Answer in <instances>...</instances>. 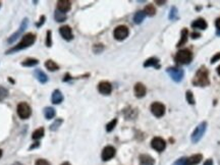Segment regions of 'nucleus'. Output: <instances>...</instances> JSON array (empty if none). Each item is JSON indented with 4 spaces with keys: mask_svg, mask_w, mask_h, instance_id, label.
Returning <instances> with one entry per match:
<instances>
[{
    "mask_svg": "<svg viewBox=\"0 0 220 165\" xmlns=\"http://www.w3.org/2000/svg\"><path fill=\"white\" fill-rule=\"evenodd\" d=\"M35 41H36V35L35 34L28 33L23 37L21 41L18 43L17 45H15L14 47L8 49V50L5 52V54H11V53H14V52H17V51H20V50H24V49L29 48L34 44V43H35Z\"/></svg>",
    "mask_w": 220,
    "mask_h": 165,
    "instance_id": "nucleus-1",
    "label": "nucleus"
},
{
    "mask_svg": "<svg viewBox=\"0 0 220 165\" xmlns=\"http://www.w3.org/2000/svg\"><path fill=\"white\" fill-rule=\"evenodd\" d=\"M209 76H208V70L206 67H201L195 75V78L193 79V84L195 86H200V87H205L209 85Z\"/></svg>",
    "mask_w": 220,
    "mask_h": 165,
    "instance_id": "nucleus-2",
    "label": "nucleus"
},
{
    "mask_svg": "<svg viewBox=\"0 0 220 165\" xmlns=\"http://www.w3.org/2000/svg\"><path fill=\"white\" fill-rule=\"evenodd\" d=\"M174 59L178 64H188L193 59V54L189 49H182L176 53Z\"/></svg>",
    "mask_w": 220,
    "mask_h": 165,
    "instance_id": "nucleus-3",
    "label": "nucleus"
},
{
    "mask_svg": "<svg viewBox=\"0 0 220 165\" xmlns=\"http://www.w3.org/2000/svg\"><path fill=\"white\" fill-rule=\"evenodd\" d=\"M207 130V122L203 121L195 128L194 133L192 134V142L193 143H198L202 138H203L205 131Z\"/></svg>",
    "mask_w": 220,
    "mask_h": 165,
    "instance_id": "nucleus-4",
    "label": "nucleus"
},
{
    "mask_svg": "<svg viewBox=\"0 0 220 165\" xmlns=\"http://www.w3.org/2000/svg\"><path fill=\"white\" fill-rule=\"evenodd\" d=\"M17 115L20 116L21 119H28L32 114V109H31L30 105L26 102H20L17 105L16 108Z\"/></svg>",
    "mask_w": 220,
    "mask_h": 165,
    "instance_id": "nucleus-5",
    "label": "nucleus"
},
{
    "mask_svg": "<svg viewBox=\"0 0 220 165\" xmlns=\"http://www.w3.org/2000/svg\"><path fill=\"white\" fill-rule=\"evenodd\" d=\"M166 72L168 75H169L170 78L176 82H182V79H183V75H185L183 70L182 68H176V67H168Z\"/></svg>",
    "mask_w": 220,
    "mask_h": 165,
    "instance_id": "nucleus-6",
    "label": "nucleus"
},
{
    "mask_svg": "<svg viewBox=\"0 0 220 165\" xmlns=\"http://www.w3.org/2000/svg\"><path fill=\"white\" fill-rule=\"evenodd\" d=\"M128 34H130V31H128L127 27L118 26L115 28L114 32H113V36H114V38L116 40H118V41H122V40L127 38Z\"/></svg>",
    "mask_w": 220,
    "mask_h": 165,
    "instance_id": "nucleus-7",
    "label": "nucleus"
},
{
    "mask_svg": "<svg viewBox=\"0 0 220 165\" xmlns=\"http://www.w3.org/2000/svg\"><path fill=\"white\" fill-rule=\"evenodd\" d=\"M28 23H29V20L26 17V18H24L23 21H21V24H20V28H18V30L15 32L14 34H12V35L9 37V38L7 39V43H9V44H11V43H13L15 40H16L18 37H20L21 34H23V32L24 30L27 29V27H28Z\"/></svg>",
    "mask_w": 220,
    "mask_h": 165,
    "instance_id": "nucleus-8",
    "label": "nucleus"
},
{
    "mask_svg": "<svg viewBox=\"0 0 220 165\" xmlns=\"http://www.w3.org/2000/svg\"><path fill=\"white\" fill-rule=\"evenodd\" d=\"M151 112L156 117H161L165 113V106L160 102H154L151 105Z\"/></svg>",
    "mask_w": 220,
    "mask_h": 165,
    "instance_id": "nucleus-9",
    "label": "nucleus"
},
{
    "mask_svg": "<svg viewBox=\"0 0 220 165\" xmlns=\"http://www.w3.org/2000/svg\"><path fill=\"white\" fill-rule=\"evenodd\" d=\"M115 148L112 146H107L103 149L102 154H101V158L103 161H108L110 159H112L115 156Z\"/></svg>",
    "mask_w": 220,
    "mask_h": 165,
    "instance_id": "nucleus-10",
    "label": "nucleus"
},
{
    "mask_svg": "<svg viewBox=\"0 0 220 165\" xmlns=\"http://www.w3.org/2000/svg\"><path fill=\"white\" fill-rule=\"evenodd\" d=\"M151 146H152L153 149L156 150V151L162 152L165 149V147H166V143H165V141L162 139V138L156 137V138H154V139L152 140Z\"/></svg>",
    "mask_w": 220,
    "mask_h": 165,
    "instance_id": "nucleus-11",
    "label": "nucleus"
},
{
    "mask_svg": "<svg viewBox=\"0 0 220 165\" xmlns=\"http://www.w3.org/2000/svg\"><path fill=\"white\" fill-rule=\"evenodd\" d=\"M59 33L61 37L66 40V41H70V40H72L73 38V35H72V28L69 26H62L59 28Z\"/></svg>",
    "mask_w": 220,
    "mask_h": 165,
    "instance_id": "nucleus-12",
    "label": "nucleus"
},
{
    "mask_svg": "<svg viewBox=\"0 0 220 165\" xmlns=\"http://www.w3.org/2000/svg\"><path fill=\"white\" fill-rule=\"evenodd\" d=\"M98 91L102 95H109L112 91V86L109 82H101L98 85Z\"/></svg>",
    "mask_w": 220,
    "mask_h": 165,
    "instance_id": "nucleus-13",
    "label": "nucleus"
},
{
    "mask_svg": "<svg viewBox=\"0 0 220 165\" xmlns=\"http://www.w3.org/2000/svg\"><path fill=\"white\" fill-rule=\"evenodd\" d=\"M70 8H72V2L68 0H59L57 2V10L63 12V13L69 11Z\"/></svg>",
    "mask_w": 220,
    "mask_h": 165,
    "instance_id": "nucleus-14",
    "label": "nucleus"
},
{
    "mask_svg": "<svg viewBox=\"0 0 220 165\" xmlns=\"http://www.w3.org/2000/svg\"><path fill=\"white\" fill-rule=\"evenodd\" d=\"M34 76H35L37 81H38L39 82H41V84H46V82H48L47 75H46L43 70L39 69V68L35 69V72H34Z\"/></svg>",
    "mask_w": 220,
    "mask_h": 165,
    "instance_id": "nucleus-15",
    "label": "nucleus"
},
{
    "mask_svg": "<svg viewBox=\"0 0 220 165\" xmlns=\"http://www.w3.org/2000/svg\"><path fill=\"white\" fill-rule=\"evenodd\" d=\"M134 95H136V97L138 98H143L146 95V92H147L146 87L142 82H137V84L134 85Z\"/></svg>",
    "mask_w": 220,
    "mask_h": 165,
    "instance_id": "nucleus-16",
    "label": "nucleus"
},
{
    "mask_svg": "<svg viewBox=\"0 0 220 165\" xmlns=\"http://www.w3.org/2000/svg\"><path fill=\"white\" fill-rule=\"evenodd\" d=\"M51 101H52V103L55 104V105H58V104H60L63 101V95H62V93H61L59 90L53 91V93H52V96H51Z\"/></svg>",
    "mask_w": 220,
    "mask_h": 165,
    "instance_id": "nucleus-17",
    "label": "nucleus"
},
{
    "mask_svg": "<svg viewBox=\"0 0 220 165\" xmlns=\"http://www.w3.org/2000/svg\"><path fill=\"white\" fill-rule=\"evenodd\" d=\"M155 160L150 155L143 154L140 156V165H154Z\"/></svg>",
    "mask_w": 220,
    "mask_h": 165,
    "instance_id": "nucleus-18",
    "label": "nucleus"
},
{
    "mask_svg": "<svg viewBox=\"0 0 220 165\" xmlns=\"http://www.w3.org/2000/svg\"><path fill=\"white\" fill-rule=\"evenodd\" d=\"M207 27L208 24L206 23V20H203V18H198V20H196L192 23V28H194V29L205 30L207 29Z\"/></svg>",
    "mask_w": 220,
    "mask_h": 165,
    "instance_id": "nucleus-19",
    "label": "nucleus"
},
{
    "mask_svg": "<svg viewBox=\"0 0 220 165\" xmlns=\"http://www.w3.org/2000/svg\"><path fill=\"white\" fill-rule=\"evenodd\" d=\"M202 158H203V156L201 154L193 155L191 157L186 158V165H197L201 162Z\"/></svg>",
    "mask_w": 220,
    "mask_h": 165,
    "instance_id": "nucleus-20",
    "label": "nucleus"
},
{
    "mask_svg": "<svg viewBox=\"0 0 220 165\" xmlns=\"http://www.w3.org/2000/svg\"><path fill=\"white\" fill-rule=\"evenodd\" d=\"M150 66H153V67H155V68H159V67H160V64H159L158 58L151 57L144 62V67H150Z\"/></svg>",
    "mask_w": 220,
    "mask_h": 165,
    "instance_id": "nucleus-21",
    "label": "nucleus"
},
{
    "mask_svg": "<svg viewBox=\"0 0 220 165\" xmlns=\"http://www.w3.org/2000/svg\"><path fill=\"white\" fill-rule=\"evenodd\" d=\"M39 64V60L36 59V58H27L26 60H24L21 62V65L24 67H33L36 66Z\"/></svg>",
    "mask_w": 220,
    "mask_h": 165,
    "instance_id": "nucleus-22",
    "label": "nucleus"
},
{
    "mask_svg": "<svg viewBox=\"0 0 220 165\" xmlns=\"http://www.w3.org/2000/svg\"><path fill=\"white\" fill-rule=\"evenodd\" d=\"M45 66H46V68H47L48 70H50V72H55V70L59 69V65H58V64L55 62V61L51 60V59H49V60L46 61Z\"/></svg>",
    "mask_w": 220,
    "mask_h": 165,
    "instance_id": "nucleus-23",
    "label": "nucleus"
},
{
    "mask_svg": "<svg viewBox=\"0 0 220 165\" xmlns=\"http://www.w3.org/2000/svg\"><path fill=\"white\" fill-rule=\"evenodd\" d=\"M44 134H45L44 128H43V127H39V128H37V130L33 133L32 139L35 140V141H39L40 139H42V138L44 137Z\"/></svg>",
    "mask_w": 220,
    "mask_h": 165,
    "instance_id": "nucleus-24",
    "label": "nucleus"
},
{
    "mask_svg": "<svg viewBox=\"0 0 220 165\" xmlns=\"http://www.w3.org/2000/svg\"><path fill=\"white\" fill-rule=\"evenodd\" d=\"M44 116L46 119H52L54 118L55 114H56V112H55V109L52 108V107H46L44 108Z\"/></svg>",
    "mask_w": 220,
    "mask_h": 165,
    "instance_id": "nucleus-25",
    "label": "nucleus"
},
{
    "mask_svg": "<svg viewBox=\"0 0 220 165\" xmlns=\"http://www.w3.org/2000/svg\"><path fill=\"white\" fill-rule=\"evenodd\" d=\"M188 37H189V31L186 30V29H183L182 31V37H180V40H179V42L177 43V47H180V46H182V45H185L186 41H188Z\"/></svg>",
    "mask_w": 220,
    "mask_h": 165,
    "instance_id": "nucleus-26",
    "label": "nucleus"
},
{
    "mask_svg": "<svg viewBox=\"0 0 220 165\" xmlns=\"http://www.w3.org/2000/svg\"><path fill=\"white\" fill-rule=\"evenodd\" d=\"M145 16H146V14H145V12H144V11H138V12H136V14L134 15V24H142L143 20H144V18H145Z\"/></svg>",
    "mask_w": 220,
    "mask_h": 165,
    "instance_id": "nucleus-27",
    "label": "nucleus"
},
{
    "mask_svg": "<svg viewBox=\"0 0 220 165\" xmlns=\"http://www.w3.org/2000/svg\"><path fill=\"white\" fill-rule=\"evenodd\" d=\"M66 14L65 13H63V12H61L59 10H55L54 12V18H55V20L58 21V23H62V21H64L66 20Z\"/></svg>",
    "mask_w": 220,
    "mask_h": 165,
    "instance_id": "nucleus-28",
    "label": "nucleus"
},
{
    "mask_svg": "<svg viewBox=\"0 0 220 165\" xmlns=\"http://www.w3.org/2000/svg\"><path fill=\"white\" fill-rule=\"evenodd\" d=\"M144 12H145L146 15H149V16H153L156 13V9L154 7L153 4H148L144 9Z\"/></svg>",
    "mask_w": 220,
    "mask_h": 165,
    "instance_id": "nucleus-29",
    "label": "nucleus"
},
{
    "mask_svg": "<svg viewBox=\"0 0 220 165\" xmlns=\"http://www.w3.org/2000/svg\"><path fill=\"white\" fill-rule=\"evenodd\" d=\"M63 122V120L61 118H57V119H55V121L50 125V130L52 131H54V130H57L58 128H59V127L61 125V123Z\"/></svg>",
    "mask_w": 220,
    "mask_h": 165,
    "instance_id": "nucleus-30",
    "label": "nucleus"
},
{
    "mask_svg": "<svg viewBox=\"0 0 220 165\" xmlns=\"http://www.w3.org/2000/svg\"><path fill=\"white\" fill-rule=\"evenodd\" d=\"M116 123H117V119H116V118L112 119V120L110 121L109 123H107V124H106V130L108 131V133H110V131H112L113 130H114V127H115Z\"/></svg>",
    "mask_w": 220,
    "mask_h": 165,
    "instance_id": "nucleus-31",
    "label": "nucleus"
},
{
    "mask_svg": "<svg viewBox=\"0 0 220 165\" xmlns=\"http://www.w3.org/2000/svg\"><path fill=\"white\" fill-rule=\"evenodd\" d=\"M7 96H8L7 89L4 88V87H2V86H0V102L4 100Z\"/></svg>",
    "mask_w": 220,
    "mask_h": 165,
    "instance_id": "nucleus-32",
    "label": "nucleus"
},
{
    "mask_svg": "<svg viewBox=\"0 0 220 165\" xmlns=\"http://www.w3.org/2000/svg\"><path fill=\"white\" fill-rule=\"evenodd\" d=\"M186 101L191 104V105H194L195 104V98H194V95L191 91H188L186 92Z\"/></svg>",
    "mask_w": 220,
    "mask_h": 165,
    "instance_id": "nucleus-33",
    "label": "nucleus"
},
{
    "mask_svg": "<svg viewBox=\"0 0 220 165\" xmlns=\"http://www.w3.org/2000/svg\"><path fill=\"white\" fill-rule=\"evenodd\" d=\"M51 31H48L47 35H46V46L47 47H51L52 46V36H51Z\"/></svg>",
    "mask_w": 220,
    "mask_h": 165,
    "instance_id": "nucleus-34",
    "label": "nucleus"
},
{
    "mask_svg": "<svg viewBox=\"0 0 220 165\" xmlns=\"http://www.w3.org/2000/svg\"><path fill=\"white\" fill-rule=\"evenodd\" d=\"M169 18L170 20H176L177 18V9L176 7H171L170 9V13H169Z\"/></svg>",
    "mask_w": 220,
    "mask_h": 165,
    "instance_id": "nucleus-35",
    "label": "nucleus"
},
{
    "mask_svg": "<svg viewBox=\"0 0 220 165\" xmlns=\"http://www.w3.org/2000/svg\"><path fill=\"white\" fill-rule=\"evenodd\" d=\"M35 165H51L50 162L45 160V159H38V160L36 161Z\"/></svg>",
    "mask_w": 220,
    "mask_h": 165,
    "instance_id": "nucleus-36",
    "label": "nucleus"
},
{
    "mask_svg": "<svg viewBox=\"0 0 220 165\" xmlns=\"http://www.w3.org/2000/svg\"><path fill=\"white\" fill-rule=\"evenodd\" d=\"M173 165H186V158H185V157L179 158L178 160H176L174 162Z\"/></svg>",
    "mask_w": 220,
    "mask_h": 165,
    "instance_id": "nucleus-37",
    "label": "nucleus"
},
{
    "mask_svg": "<svg viewBox=\"0 0 220 165\" xmlns=\"http://www.w3.org/2000/svg\"><path fill=\"white\" fill-rule=\"evenodd\" d=\"M45 20H46L45 15H41V17H40L39 21H38V23H36V27H37V28L42 27V26H43V24L45 23Z\"/></svg>",
    "mask_w": 220,
    "mask_h": 165,
    "instance_id": "nucleus-38",
    "label": "nucleus"
},
{
    "mask_svg": "<svg viewBox=\"0 0 220 165\" xmlns=\"http://www.w3.org/2000/svg\"><path fill=\"white\" fill-rule=\"evenodd\" d=\"M219 59H220V52L219 53H216L212 58H211V63H215L216 61H218Z\"/></svg>",
    "mask_w": 220,
    "mask_h": 165,
    "instance_id": "nucleus-39",
    "label": "nucleus"
},
{
    "mask_svg": "<svg viewBox=\"0 0 220 165\" xmlns=\"http://www.w3.org/2000/svg\"><path fill=\"white\" fill-rule=\"evenodd\" d=\"M191 36H192V38H193V39H198L201 35H200V34H199V33L194 32V33H192V35H191Z\"/></svg>",
    "mask_w": 220,
    "mask_h": 165,
    "instance_id": "nucleus-40",
    "label": "nucleus"
},
{
    "mask_svg": "<svg viewBox=\"0 0 220 165\" xmlns=\"http://www.w3.org/2000/svg\"><path fill=\"white\" fill-rule=\"evenodd\" d=\"M204 165H213V161H212V159H208V160H206V161H205Z\"/></svg>",
    "mask_w": 220,
    "mask_h": 165,
    "instance_id": "nucleus-41",
    "label": "nucleus"
},
{
    "mask_svg": "<svg viewBox=\"0 0 220 165\" xmlns=\"http://www.w3.org/2000/svg\"><path fill=\"white\" fill-rule=\"evenodd\" d=\"M215 24H216L217 29L220 30V17H219V18H217V20H216V23H215Z\"/></svg>",
    "mask_w": 220,
    "mask_h": 165,
    "instance_id": "nucleus-42",
    "label": "nucleus"
},
{
    "mask_svg": "<svg viewBox=\"0 0 220 165\" xmlns=\"http://www.w3.org/2000/svg\"><path fill=\"white\" fill-rule=\"evenodd\" d=\"M40 146V143H35L32 147H30V150H33L34 148H36V147H39Z\"/></svg>",
    "mask_w": 220,
    "mask_h": 165,
    "instance_id": "nucleus-43",
    "label": "nucleus"
},
{
    "mask_svg": "<svg viewBox=\"0 0 220 165\" xmlns=\"http://www.w3.org/2000/svg\"><path fill=\"white\" fill-rule=\"evenodd\" d=\"M156 3H158L159 5H162L163 3H165V1H156Z\"/></svg>",
    "mask_w": 220,
    "mask_h": 165,
    "instance_id": "nucleus-44",
    "label": "nucleus"
},
{
    "mask_svg": "<svg viewBox=\"0 0 220 165\" xmlns=\"http://www.w3.org/2000/svg\"><path fill=\"white\" fill-rule=\"evenodd\" d=\"M217 72H218V75H220V65L217 67Z\"/></svg>",
    "mask_w": 220,
    "mask_h": 165,
    "instance_id": "nucleus-45",
    "label": "nucleus"
},
{
    "mask_svg": "<svg viewBox=\"0 0 220 165\" xmlns=\"http://www.w3.org/2000/svg\"><path fill=\"white\" fill-rule=\"evenodd\" d=\"M12 165H23L21 163H20V162H15V163H13Z\"/></svg>",
    "mask_w": 220,
    "mask_h": 165,
    "instance_id": "nucleus-46",
    "label": "nucleus"
},
{
    "mask_svg": "<svg viewBox=\"0 0 220 165\" xmlns=\"http://www.w3.org/2000/svg\"><path fill=\"white\" fill-rule=\"evenodd\" d=\"M61 165H70V164L68 163V162H64V163H62Z\"/></svg>",
    "mask_w": 220,
    "mask_h": 165,
    "instance_id": "nucleus-47",
    "label": "nucleus"
},
{
    "mask_svg": "<svg viewBox=\"0 0 220 165\" xmlns=\"http://www.w3.org/2000/svg\"><path fill=\"white\" fill-rule=\"evenodd\" d=\"M1 157H2V150L0 149V158H1Z\"/></svg>",
    "mask_w": 220,
    "mask_h": 165,
    "instance_id": "nucleus-48",
    "label": "nucleus"
},
{
    "mask_svg": "<svg viewBox=\"0 0 220 165\" xmlns=\"http://www.w3.org/2000/svg\"><path fill=\"white\" fill-rule=\"evenodd\" d=\"M0 6H1V2H0Z\"/></svg>",
    "mask_w": 220,
    "mask_h": 165,
    "instance_id": "nucleus-49",
    "label": "nucleus"
}]
</instances>
